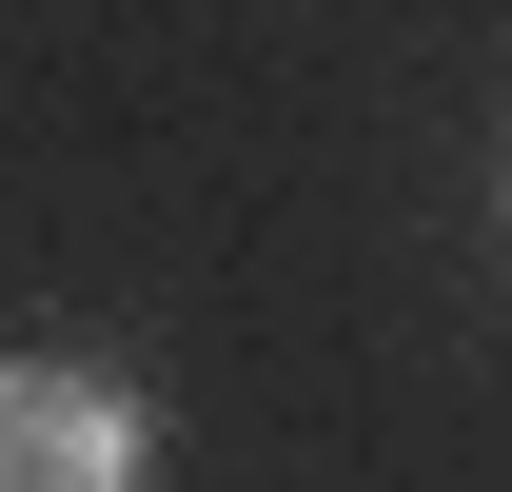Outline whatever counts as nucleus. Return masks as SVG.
Here are the masks:
<instances>
[{
	"mask_svg": "<svg viewBox=\"0 0 512 492\" xmlns=\"http://www.w3.org/2000/svg\"><path fill=\"white\" fill-rule=\"evenodd\" d=\"M158 414L99 355H0V492H138Z\"/></svg>",
	"mask_w": 512,
	"mask_h": 492,
	"instance_id": "1",
	"label": "nucleus"
}]
</instances>
